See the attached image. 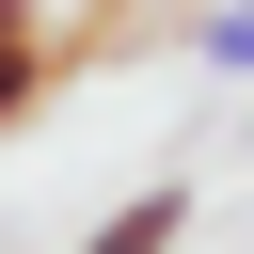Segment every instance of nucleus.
Here are the masks:
<instances>
[{"label": "nucleus", "mask_w": 254, "mask_h": 254, "mask_svg": "<svg viewBox=\"0 0 254 254\" xmlns=\"http://www.w3.org/2000/svg\"><path fill=\"white\" fill-rule=\"evenodd\" d=\"M190 206H206L190 175H143V190H127V206H111V222H95L79 254H175V238H190Z\"/></svg>", "instance_id": "f03ea898"}, {"label": "nucleus", "mask_w": 254, "mask_h": 254, "mask_svg": "<svg viewBox=\"0 0 254 254\" xmlns=\"http://www.w3.org/2000/svg\"><path fill=\"white\" fill-rule=\"evenodd\" d=\"M95 32H64V16H32V32H0V127H32L48 95H64V64H79Z\"/></svg>", "instance_id": "f257e3e1"}, {"label": "nucleus", "mask_w": 254, "mask_h": 254, "mask_svg": "<svg viewBox=\"0 0 254 254\" xmlns=\"http://www.w3.org/2000/svg\"><path fill=\"white\" fill-rule=\"evenodd\" d=\"M190 64L206 79H254V0H190Z\"/></svg>", "instance_id": "7ed1b4c3"}]
</instances>
